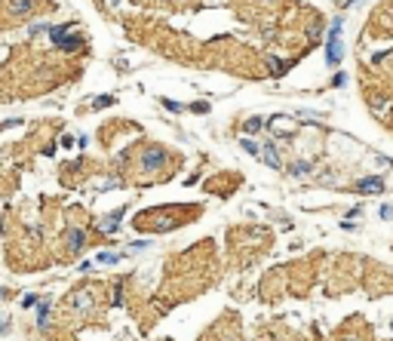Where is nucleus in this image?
<instances>
[{
  "instance_id": "1",
  "label": "nucleus",
  "mask_w": 393,
  "mask_h": 341,
  "mask_svg": "<svg viewBox=\"0 0 393 341\" xmlns=\"http://www.w3.org/2000/svg\"><path fill=\"white\" fill-rule=\"evenodd\" d=\"M326 55H329V65H341V18H335V25H332V31H329Z\"/></svg>"
},
{
  "instance_id": "2",
  "label": "nucleus",
  "mask_w": 393,
  "mask_h": 341,
  "mask_svg": "<svg viewBox=\"0 0 393 341\" xmlns=\"http://www.w3.org/2000/svg\"><path fill=\"white\" fill-rule=\"evenodd\" d=\"M160 163H163V151H160V148H148L144 157H141V166H144V169H157Z\"/></svg>"
},
{
  "instance_id": "3",
  "label": "nucleus",
  "mask_w": 393,
  "mask_h": 341,
  "mask_svg": "<svg viewBox=\"0 0 393 341\" xmlns=\"http://www.w3.org/2000/svg\"><path fill=\"white\" fill-rule=\"evenodd\" d=\"M357 188H360V194H369V191H381V178H363Z\"/></svg>"
},
{
  "instance_id": "4",
  "label": "nucleus",
  "mask_w": 393,
  "mask_h": 341,
  "mask_svg": "<svg viewBox=\"0 0 393 341\" xmlns=\"http://www.w3.org/2000/svg\"><path fill=\"white\" fill-rule=\"evenodd\" d=\"M58 46H65V49H80V46H83V40H80V37H68V34H65V37L58 40Z\"/></svg>"
},
{
  "instance_id": "5",
  "label": "nucleus",
  "mask_w": 393,
  "mask_h": 341,
  "mask_svg": "<svg viewBox=\"0 0 393 341\" xmlns=\"http://www.w3.org/2000/svg\"><path fill=\"white\" fill-rule=\"evenodd\" d=\"M31 6H34V0H12V3H9V9H12L15 15H18V12H28Z\"/></svg>"
},
{
  "instance_id": "6",
  "label": "nucleus",
  "mask_w": 393,
  "mask_h": 341,
  "mask_svg": "<svg viewBox=\"0 0 393 341\" xmlns=\"http://www.w3.org/2000/svg\"><path fill=\"white\" fill-rule=\"evenodd\" d=\"M80 243H83V234H80V231H71V234H68V246H71V249H80Z\"/></svg>"
},
{
  "instance_id": "7",
  "label": "nucleus",
  "mask_w": 393,
  "mask_h": 341,
  "mask_svg": "<svg viewBox=\"0 0 393 341\" xmlns=\"http://www.w3.org/2000/svg\"><path fill=\"white\" fill-rule=\"evenodd\" d=\"M264 157H267V163H271V166H280V160H277V151H274V145H267Z\"/></svg>"
},
{
  "instance_id": "8",
  "label": "nucleus",
  "mask_w": 393,
  "mask_h": 341,
  "mask_svg": "<svg viewBox=\"0 0 393 341\" xmlns=\"http://www.w3.org/2000/svg\"><path fill=\"white\" fill-rule=\"evenodd\" d=\"M98 262H101V265H114V262H120V255H111V252H101V255H98Z\"/></svg>"
},
{
  "instance_id": "9",
  "label": "nucleus",
  "mask_w": 393,
  "mask_h": 341,
  "mask_svg": "<svg viewBox=\"0 0 393 341\" xmlns=\"http://www.w3.org/2000/svg\"><path fill=\"white\" fill-rule=\"evenodd\" d=\"M258 129H261V120H258V117H255V120H249V123H246V132H258Z\"/></svg>"
},
{
  "instance_id": "10",
  "label": "nucleus",
  "mask_w": 393,
  "mask_h": 341,
  "mask_svg": "<svg viewBox=\"0 0 393 341\" xmlns=\"http://www.w3.org/2000/svg\"><path fill=\"white\" fill-rule=\"evenodd\" d=\"M243 148H246L249 154H255V157H258V145H255V142H249V138H246V142H243Z\"/></svg>"
},
{
  "instance_id": "11",
  "label": "nucleus",
  "mask_w": 393,
  "mask_h": 341,
  "mask_svg": "<svg viewBox=\"0 0 393 341\" xmlns=\"http://www.w3.org/2000/svg\"><path fill=\"white\" fill-rule=\"evenodd\" d=\"M307 169H311V166H307V163H295V169H292V172H295V175H304V172H307Z\"/></svg>"
},
{
  "instance_id": "12",
  "label": "nucleus",
  "mask_w": 393,
  "mask_h": 341,
  "mask_svg": "<svg viewBox=\"0 0 393 341\" xmlns=\"http://www.w3.org/2000/svg\"><path fill=\"white\" fill-rule=\"evenodd\" d=\"M111 3H117V0H111Z\"/></svg>"
}]
</instances>
